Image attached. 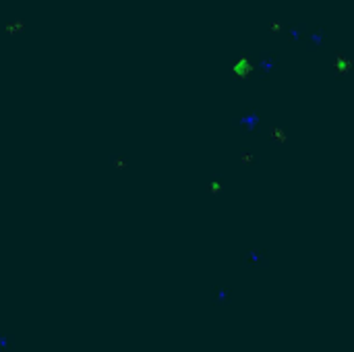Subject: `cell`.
Instances as JSON below:
<instances>
[{"label": "cell", "mask_w": 354, "mask_h": 352, "mask_svg": "<svg viewBox=\"0 0 354 352\" xmlns=\"http://www.w3.org/2000/svg\"><path fill=\"white\" fill-rule=\"evenodd\" d=\"M4 34H15V31H25V21L23 19H6L2 23Z\"/></svg>", "instance_id": "52a82bcc"}, {"label": "cell", "mask_w": 354, "mask_h": 352, "mask_svg": "<svg viewBox=\"0 0 354 352\" xmlns=\"http://www.w3.org/2000/svg\"><path fill=\"white\" fill-rule=\"evenodd\" d=\"M275 139H286V133L278 124H269V141H275Z\"/></svg>", "instance_id": "8fae6325"}, {"label": "cell", "mask_w": 354, "mask_h": 352, "mask_svg": "<svg viewBox=\"0 0 354 352\" xmlns=\"http://www.w3.org/2000/svg\"><path fill=\"white\" fill-rule=\"evenodd\" d=\"M288 23H290V21H288ZM284 27H288V25H282V23L275 21V19H269V21H267V31H269V34H278V31H282Z\"/></svg>", "instance_id": "7c38bea8"}, {"label": "cell", "mask_w": 354, "mask_h": 352, "mask_svg": "<svg viewBox=\"0 0 354 352\" xmlns=\"http://www.w3.org/2000/svg\"><path fill=\"white\" fill-rule=\"evenodd\" d=\"M242 259L249 269H265L269 263V249L267 247H247Z\"/></svg>", "instance_id": "277c9868"}, {"label": "cell", "mask_w": 354, "mask_h": 352, "mask_svg": "<svg viewBox=\"0 0 354 352\" xmlns=\"http://www.w3.org/2000/svg\"><path fill=\"white\" fill-rule=\"evenodd\" d=\"M207 299H209V302L213 307L228 309L234 301V292L226 286H213V288H209V292H207Z\"/></svg>", "instance_id": "5b68a950"}, {"label": "cell", "mask_w": 354, "mask_h": 352, "mask_svg": "<svg viewBox=\"0 0 354 352\" xmlns=\"http://www.w3.org/2000/svg\"><path fill=\"white\" fill-rule=\"evenodd\" d=\"M241 160L247 162V164H257V162H259V155L251 153L249 147H242V150H241Z\"/></svg>", "instance_id": "30bf717a"}, {"label": "cell", "mask_w": 354, "mask_h": 352, "mask_svg": "<svg viewBox=\"0 0 354 352\" xmlns=\"http://www.w3.org/2000/svg\"><path fill=\"white\" fill-rule=\"evenodd\" d=\"M261 122H263V112H261V108L247 106L241 116H234L232 118V127H238L242 133H253V131L257 133Z\"/></svg>", "instance_id": "6da1fadb"}, {"label": "cell", "mask_w": 354, "mask_h": 352, "mask_svg": "<svg viewBox=\"0 0 354 352\" xmlns=\"http://www.w3.org/2000/svg\"><path fill=\"white\" fill-rule=\"evenodd\" d=\"M329 37H332V29L327 25H323V23H317L315 27L309 29V35H306V42H305V48L306 52H317L321 48H325Z\"/></svg>", "instance_id": "3957f363"}, {"label": "cell", "mask_w": 354, "mask_h": 352, "mask_svg": "<svg viewBox=\"0 0 354 352\" xmlns=\"http://www.w3.org/2000/svg\"><path fill=\"white\" fill-rule=\"evenodd\" d=\"M129 166H130V160L127 155H116V158L110 162V168L114 172H125V170H129Z\"/></svg>", "instance_id": "ba28073f"}, {"label": "cell", "mask_w": 354, "mask_h": 352, "mask_svg": "<svg viewBox=\"0 0 354 352\" xmlns=\"http://www.w3.org/2000/svg\"><path fill=\"white\" fill-rule=\"evenodd\" d=\"M306 31V23H288V34L292 40H301V35Z\"/></svg>", "instance_id": "9c48e42d"}, {"label": "cell", "mask_w": 354, "mask_h": 352, "mask_svg": "<svg viewBox=\"0 0 354 352\" xmlns=\"http://www.w3.org/2000/svg\"><path fill=\"white\" fill-rule=\"evenodd\" d=\"M15 350H17L15 334H0V352H15Z\"/></svg>", "instance_id": "8992f818"}, {"label": "cell", "mask_w": 354, "mask_h": 352, "mask_svg": "<svg viewBox=\"0 0 354 352\" xmlns=\"http://www.w3.org/2000/svg\"><path fill=\"white\" fill-rule=\"evenodd\" d=\"M280 62H282V54L280 52H269V50L259 52L257 58H255V70H257L259 79L265 81L269 75L275 73V68L280 67Z\"/></svg>", "instance_id": "7a4b0ae2"}]
</instances>
